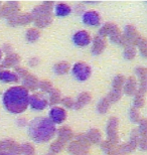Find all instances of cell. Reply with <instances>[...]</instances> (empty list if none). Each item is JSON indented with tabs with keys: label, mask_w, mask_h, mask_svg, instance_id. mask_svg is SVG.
<instances>
[{
	"label": "cell",
	"mask_w": 147,
	"mask_h": 155,
	"mask_svg": "<svg viewBox=\"0 0 147 155\" xmlns=\"http://www.w3.org/2000/svg\"><path fill=\"white\" fill-rule=\"evenodd\" d=\"M29 103L28 91L23 87H12L3 95V105L12 114L23 113Z\"/></svg>",
	"instance_id": "1"
},
{
	"label": "cell",
	"mask_w": 147,
	"mask_h": 155,
	"mask_svg": "<svg viewBox=\"0 0 147 155\" xmlns=\"http://www.w3.org/2000/svg\"><path fill=\"white\" fill-rule=\"evenodd\" d=\"M57 131L55 124L48 118L36 117L30 121L28 125V135L33 141L42 143L54 138Z\"/></svg>",
	"instance_id": "2"
},
{
	"label": "cell",
	"mask_w": 147,
	"mask_h": 155,
	"mask_svg": "<svg viewBox=\"0 0 147 155\" xmlns=\"http://www.w3.org/2000/svg\"><path fill=\"white\" fill-rule=\"evenodd\" d=\"M72 74L78 81L84 82L91 76V68L84 63H77L72 69Z\"/></svg>",
	"instance_id": "3"
},
{
	"label": "cell",
	"mask_w": 147,
	"mask_h": 155,
	"mask_svg": "<svg viewBox=\"0 0 147 155\" xmlns=\"http://www.w3.org/2000/svg\"><path fill=\"white\" fill-rule=\"evenodd\" d=\"M73 42L77 46H87L91 42V36L85 30H80L73 35Z\"/></svg>",
	"instance_id": "4"
},
{
	"label": "cell",
	"mask_w": 147,
	"mask_h": 155,
	"mask_svg": "<svg viewBox=\"0 0 147 155\" xmlns=\"http://www.w3.org/2000/svg\"><path fill=\"white\" fill-rule=\"evenodd\" d=\"M67 113L62 108L55 107L49 112V120L54 124H62L65 120Z\"/></svg>",
	"instance_id": "5"
},
{
	"label": "cell",
	"mask_w": 147,
	"mask_h": 155,
	"mask_svg": "<svg viewBox=\"0 0 147 155\" xmlns=\"http://www.w3.org/2000/svg\"><path fill=\"white\" fill-rule=\"evenodd\" d=\"M82 20L86 25L96 26L100 23V16L96 11L91 10V11H87L83 14Z\"/></svg>",
	"instance_id": "6"
},
{
	"label": "cell",
	"mask_w": 147,
	"mask_h": 155,
	"mask_svg": "<svg viewBox=\"0 0 147 155\" xmlns=\"http://www.w3.org/2000/svg\"><path fill=\"white\" fill-rule=\"evenodd\" d=\"M28 105H30V107L34 110H43L48 106V101L38 95H33L29 97Z\"/></svg>",
	"instance_id": "7"
},
{
	"label": "cell",
	"mask_w": 147,
	"mask_h": 155,
	"mask_svg": "<svg viewBox=\"0 0 147 155\" xmlns=\"http://www.w3.org/2000/svg\"><path fill=\"white\" fill-rule=\"evenodd\" d=\"M72 11L71 7L65 3H59L57 6H55V14L58 15L59 17H65V16H68L70 15Z\"/></svg>",
	"instance_id": "8"
},
{
	"label": "cell",
	"mask_w": 147,
	"mask_h": 155,
	"mask_svg": "<svg viewBox=\"0 0 147 155\" xmlns=\"http://www.w3.org/2000/svg\"><path fill=\"white\" fill-rule=\"evenodd\" d=\"M0 81H1V82H4V83L16 82L17 76L12 72L3 71V72H0Z\"/></svg>",
	"instance_id": "9"
},
{
	"label": "cell",
	"mask_w": 147,
	"mask_h": 155,
	"mask_svg": "<svg viewBox=\"0 0 147 155\" xmlns=\"http://www.w3.org/2000/svg\"><path fill=\"white\" fill-rule=\"evenodd\" d=\"M0 155H12V154H9V153H0Z\"/></svg>",
	"instance_id": "10"
},
{
	"label": "cell",
	"mask_w": 147,
	"mask_h": 155,
	"mask_svg": "<svg viewBox=\"0 0 147 155\" xmlns=\"http://www.w3.org/2000/svg\"><path fill=\"white\" fill-rule=\"evenodd\" d=\"M1 58H2V52L0 51V61H1Z\"/></svg>",
	"instance_id": "11"
}]
</instances>
